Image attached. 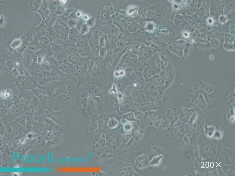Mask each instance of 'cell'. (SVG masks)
<instances>
[{
  "instance_id": "obj_5",
  "label": "cell",
  "mask_w": 235,
  "mask_h": 176,
  "mask_svg": "<svg viewBox=\"0 0 235 176\" xmlns=\"http://www.w3.org/2000/svg\"><path fill=\"white\" fill-rule=\"evenodd\" d=\"M90 86V89L92 94L96 96H100L101 93V91L98 87L96 86L97 85L94 84H92Z\"/></svg>"
},
{
  "instance_id": "obj_7",
  "label": "cell",
  "mask_w": 235,
  "mask_h": 176,
  "mask_svg": "<svg viewBox=\"0 0 235 176\" xmlns=\"http://www.w3.org/2000/svg\"><path fill=\"white\" fill-rule=\"evenodd\" d=\"M70 96L69 94L65 93L60 94L57 97L59 100L62 102H67L70 99Z\"/></svg>"
},
{
  "instance_id": "obj_1",
  "label": "cell",
  "mask_w": 235,
  "mask_h": 176,
  "mask_svg": "<svg viewBox=\"0 0 235 176\" xmlns=\"http://www.w3.org/2000/svg\"><path fill=\"white\" fill-rule=\"evenodd\" d=\"M88 70L84 67H80L75 69L73 73L75 75L78 77L79 79L81 80L83 79H86V80L89 77L88 74L89 73L87 72Z\"/></svg>"
},
{
  "instance_id": "obj_10",
  "label": "cell",
  "mask_w": 235,
  "mask_h": 176,
  "mask_svg": "<svg viewBox=\"0 0 235 176\" xmlns=\"http://www.w3.org/2000/svg\"><path fill=\"white\" fill-rule=\"evenodd\" d=\"M64 89L62 85H59L55 91L54 92V96H59V95L61 94V93L63 91Z\"/></svg>"
},
{
  "instance_id": "obj_3",
  "label": "cell",
  "mask_w": 235,
  "mask_h": 176,
  "mask_svg": "<svg viewBox=\"0 0 235 176\" xmlns=\"http://www.w3.org/2000/svg\"><path fill=\"white\" fill-rule=\"evenodd\" d=\"M82 59L75 55H71L69 57L68 61L69 63L72 65H80L83 63L82 62Z\"/></svg>"
},
{
  "instance_id": "obj_9",
  "label": "cell",
  "mask_w": 235,
  "mask_h": 176,
  "mask_svg": "<svg viewBox=\"0 0 235 176\" xmlns=\"http://www.w3.org/2000/svg\"><path fill=\"white\" fill-rule=\"evenodd\" d=\"M96 66L94 62H91L89 65L88 69V72L90 74L93 73L96 70Z\"/></svg>"
},
{
  "instance_id": "obj_15",
  "label": "cell",
  "mask_w": 235,
  "mask_h": 176,
  "mask_svg": "<svg viewBox=\"0 0 235 176\" xmlns=\"http://www.w3.org/2000/svg\"><path fill=\"white\" fill-rule=\"evenodd\" d=\"M210 166L211 168H213L214 167V164L213 162H211Z\"/></svg>"
},
{
  "instance_id": "obj_12",
  "label": "cell",
  "mask_w": 235,
  "mask_h": 176,
  "mask_svg": "<svg viewBox=\"0 0 235 176\" xmlns=\"http://www.w3.org/2000/svg\"><path fill=\"white\" fill-rule=\"evenodd\" d=\"M78 41V45L79 46H84V45H86V39H84L83 38H82L80 39Z\"/></svg>"
},
{
  "instance_id": "obj_16",
  "label": "cell",
  "mask_w": 235,
  "mask_h": 176,
  "mask_svg": "<svg viewBox=\"0 0 235 176\" xmlns=\"http://www.w3.org/2000/svg\"><path fill=\"white\" fill-rule=\"evenodd\" d=\"M209 166V162H207L206 163V167L207 168H208Z\"/></svg>"
},
{
  "instance_id": "obj_13",
  "label": "cell",
  "mask_w": 235,
  "mask_h": 176,
  "mask_svg": "<svg viewBox=\"0 0 235 176\" xmlns=\"http://www.w3.org/2000/svg\"><path fill=\"white\" fill-rule=\"evenodd\" d=\"M81 32L82 34H85L88 32V27L86 25H83L82 28Z\"/></svg>"
},
{
  "instance_id": "obj_8",
  "label": "cell",
  "mask_w": 235,
  "mask_h": 176,
  "mask_svg": "<svg viewBox=\"0 0 235 176\" xmlns=\"http://www.w3.org/2000/svg\"><path fill=\"white\" fill-rule=\"evenodd\" d=\"M79 53L82 56H87L89 54L90 50H88V48H87V47L82 48L79 50Z\"/></svg>"
},
{
  "instance_id": "obj_2",
  "label": "cell",
  "mask_w": 235,
  "mask_h": 176,
  "mask_svg": "<svg viewBox=\"0 0 235 176\" xmlns=\"http://www.w3.org/2000/svg\"><path fill=\"white\" fill-rule=\"evenodd\" d=\"M75 68L69 63H65L62 64L61 67V71L65 74L73 73Z\"/></svg>"
},
{
  "instance_id": "obj_6",
  "label": "cell",
  "mask_w": 235,
  "mask_h": 176,
  "mask_svg": "<svg viewBox=\"0 0 235 176\" xmlns=\"http://www.w3.org/2000/svg\"><path fill=\"white\" fill-rule=\"evenodd\" d=\"M66 87L68 93H70L73 91L74 88V82L72 81H68L66 82Z\"/></svg>"
},
{
  "instance_id": "obj_4",
  "label": "cell",
  "mask_w": 235,
  "mask_h": 176,
  "mask_svg": "<svg viewBox=\"0 0 235 176\" xmlns=\"http://www.w3.org/2000/svg\"><path fill=\"white\" fill-rule=\"evenodd\" d=\"M80 100H81V104L86 107L88 104V97L86 90H83L80 93Z\"/></svg>"
},
{
  "instance_id": "obj_11",
  "label": "cell",
  "mask_w": 235,
  "mask_h": 176,
  "mask_svg": "<svg viewBox=\"0 0 235 176\" xmlns=\"http://www.w3.org/2000/svg\"><path fill=\"white\" fill-rule=\"evenodd\" d=\"M68 25L70 27H74L76 25V23L75 20L70 19L68 22Z\"/></svg>"
},
{
  "instance_id": "obj_14",
  "label": "cell",
  "mask_w": 235,
  "mask_h": 176,
  "mask_svg": "<svg viewBox=\"0 0 235 176\" xmlns=\"http://www.w3.org/2000/svg\"><path fill=\"white\" fill-rule=\"evenodd\" d=\"M93 19H90L88 21V25H92V24L93 23Z\"/></svg>"
}]
</instances>
